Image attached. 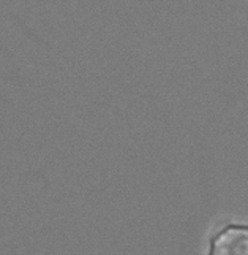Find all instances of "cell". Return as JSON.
<instances>
[{
	"mask_svg": "<svg viewBox=\"0 0 248 255\" xmlns=\"http://www.w3.org/2000/svg\"><path fill=\"white\" fill-rule=\"evenodd\" d=\"M209 255H248V227L229 225L223 228L212 240Z\"/></svg>",
	"mask_w": 248,
	"mask_h": 255,
	"instance_id": "6da1fadb",
	"label": "cell"
}]
</instances>
